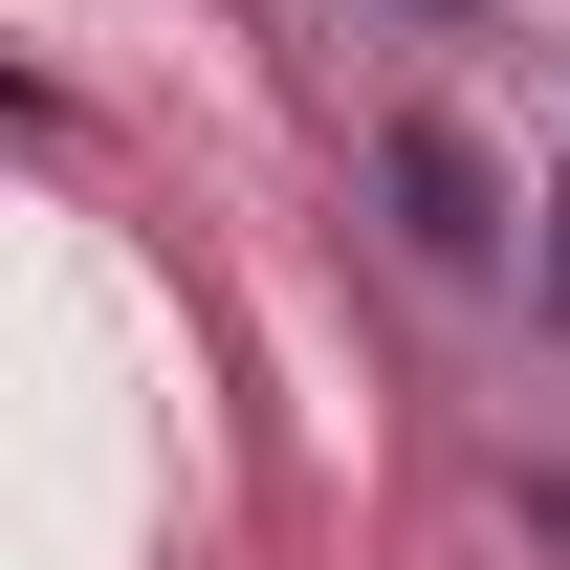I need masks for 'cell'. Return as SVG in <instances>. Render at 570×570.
<instances>
[{"label":"cell","instance_id":"obj_1","mask_svg":"<svg viewBox=\"0 0 570 570\" xmlns=\"http://www.w3.org/2000/svg\"><path fill=\"white\" fill-rule=\"evenodd\" d=\"M395 219H417V264H483V242H504V198H483L461 132H395Z\"/></svg>","mask_w":570,"mask_h":570}]
</instances>
